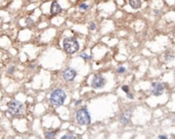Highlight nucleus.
I'll use <instances>...</instances> for the list:
<instances>
[{
	"mask_svg": "<svg viewBox=\"0 0 175 139\" xmlns=\"http://www.w3.org/2000/svg\"><path fill=\"white\" fill-rule=\"evenodd\" d=\"M76 75H77V72L72 68H67L62 72V77L66 81H73L76 77Z\"/></svg>",
	"mask_w": 175,
	"mask_h": 139,
	"instance_id": "obj_7",
	"label": "nucleus"
},
{
	"mask_svg": "<svg viewBox=\"0 0 175 139\" xmlns=\"http://www.w3.org/2000/svg\"><path fill=\"white\" fill-rule=\"evenodd\" d=\"M164 89H165V86H164L163 83H158V82H154L152 84L150 87V92L152 95L155 96H161L164 92Z\"/></svg>",
	"mask_w": 175,
	"mask_h": 139,
	"instance_id": "obj_6",
	"label": "nucleus"
},
{
	"mask_svg": "<svg viewBox=\"0 0 175 139\" xmlns=\"http://www.w3.org/2000/svg\"><path fill=\"white\" fill-rule=\"evenodd\" d=\"M122 90H123L125 93H128V92H129V87H128V86H122Z\"/></svg>",
	"mask_w": 175,
	"mask_h": 139,
	"instance_id": "obj_18",
	"label": "nucleus"
},
{
	"mask_svg": "<svg viewBox=\"0 0 175 139\" xmlns=\"http://www.w3.org/2000/svg\"><path fill=\"white\" fill-rule=\"evenodd\" d=\"M8 113L12 116H20L24 111V105L18 100H12L7 104Z\"/></svg>",
	"mask_w": 175,
	"mask_h": 139,
	"instance_id": "obj_4",
	"label": "nucleus"
},
{
	"mask_svg": "<svg viewBox=\"0 0 175 139\" xmlns=\"http://www.w3.org/2000/svg\"><path fill=\"white\" fill-rule=\"evenodd\" d=\"M129 5L133 9H137L141 6V0H129Z\"/></svg>",
	"mask_w": 175,
	"mask_h": 139,
	"instance_id": "obj_10",
	"label": "nucleus"
},
{
	"mask_svg": "<svg viewBox=\"0 0 175 139\" xmlns=\"http://www.w3.org/2000/svg\"><path fill=\"white\" fill-rule=\"evenodd\" d=\"M131 115H132V113H131V111L127 110L126 112H124L122 115H121V118H120V120H121V122L126 125L130 122V119H131Z\"/></svg>",
	"mask_w": 175,
	"mask_h": 139,
	"instance_id": "obj_9",
	"label": "nucleus"
},
{
	"mask_svg": "<svg viewBox=\"0 0 175 139\" xmlns=\"http://www.w3.org/2000/svg\"><path fill=\"white\" fill-rule=\"evenodd\" d=\"M88 28H89L90 31H95V30H96V25H95L94 23L91 22V23L89 24V27H88Z\"/></svg>",
	"mask_w": 175,
	"mask_h": 139,
	"instance_id": "obj_14",
	"label": "nucleus"
},
{
	"mask_svg": "<svg viewBox=\"0 0 175 139\" xmlns=\"http://www.w3.org/2000/svg\"><path fill=\"white\" fill-rule=\"evenodd\" d=\"M14 71V67H12V68H9V69H8L7 72H8V74H10V73H12Z\"/></svg>",
	"mask_w": 175,
	"mask_h": 139,
	"instance_id": "obj_22",
	"label": "nucleus"
},
{
	"mask_svg": "<svg viewBox=\"0 0 175 139\" xmlns=\"http://www.w3.org/2000/svg\"><path fill=\"white\" fill-rule=\"evenodd\" d=\"M60 139H76V138H75V136H73V135H71V134H66V135H64Z\"/></svg>",
	"mask_w": 175,
	"mask_h": 139,
	"instance_id": "obj_12",
	"label": "nucleus"
},
{
	"mask_svg": "<svg viewBox=\"0 0 175 139\" xmlns=\"http://www.w3.org/2000/svg\"><path fill=\"white\" fill-rule=\"evenodd\" d=\"M76 119L80 125H89L91 122L90 114L86 108H82L76 113Z\"/></svg>",
	"mask_w": 175,
	"mask_h": 139,
	"instance_id": "obj_3",
	"label": "nucleus"
},
{
	"mask_svg": "<svg viewBox=\"0 0 175 139\" xmlns=\"http://www.w3.org/2000/svg\"><path fill=\"white\" fill-rule=\"evenodd\" d=\"M125 68L124 67H120L119 69H118V74H123V73H125Z\"/></svg>",
	"mask_w": 175,
	"mask_h": 139,
	"instance_id": "obj_17",
	"label": "nucleus"
},
{
	"mask_svg": "<svg viewBox=\"0 0 175 139\" xmlns=\"http://www.w3.org/2000/svg\"><path fill=\"white\" fill-rule=\"evenodd\" d=\"M106 79L104 77H102V75H95L92 79V82H91V86L94 88V89H100V88H104V85H106Z\"/></svg>",
	"mask_w": 175,
	"mask_h": 139,
	"instance_id": "obj_5",
	"label": "nucleus"
},
{
	"mask_svg": "<svg viewBox=\"0 0 175 139\" xmlns=\"http://www.w3.org/2000/svg\"><path fill=\"white\" fill-rule=\"evenodd\" d=\"M80 56H81L83 59H86V60L90 59V56H89L88 54H86V53H81V54H80Z\"/></svg>",
	"mask_w": 175,
	"mask_h": 139,
	"instance_id": "obj_15",
	"label": "nucleus"
},
{
	"mask_svg": "<svg viewBox=\"0 0 175 139\" xmlns=\"http://www.w3.org/2000/svg\"><path fill=\"white\" fill-rule=\"evenodd\" d=\"M33 23V19L32 18H30V17H28L27 19H26V24H28V25H31Z\"/></svg>",
	"mask_w": 175,
	"mask_h": 139,
	"instance_id": "obj_19",
	"label": "nucleus"
},
{
	"mask_svg": "<svg viewBox=\"0 0 175 139\" xmlns=\"http://www.w3.org/2000/svg\"><path fill=\"white\" fill-rule=\"evenodd\" d=\"M0 20H1V17H0Z\"/></svg>",
	"mask_w": 175,
	"mask_h": 139,
	"instance_id": "obj_24",
	"label": "nucleus"
},
{
	"mask_svg": "<svg viewBox=\"0 0 175 139\" xmlns=\"http://www.w3.org/2000/svg\"><path fill=\"white\" fill-rule=\"evenodd\" d=\"M60 11H62L60 5L56 1L52 2V3H51V6H50V13H51L52 15H56V14H58Z\"/></svg>",
	"mask_w": 175,
	"mask_h": 139,
	"instance_id": "obj_8",
	"label": "nucleus"
},
{
	"mask_svg": "<svg viewBox=\"0 0 175 139\" xmlns=\"http://www.w3.org/2000/svg\"><path fill=\"white\" fill-rule=\"evenodd\" d=\"M173 54L172 53H170V54H166L165 55V59H166V61H170V60H172L173 59Z\"/></svg>",
	"mask_w": 175,
	"mask_h": 139,
	"instance_id": "obj_13",
	"label": "nucleus"
},
{
	"mask_svg": "<svg viewBox=\"0 0 175 139\" xmlns=\"http://www.w3.org/2000/svg\"><path fill=\"white\" fill-rule=\"evenodd\" d=\"M54 136H56V132H47V133L45 134V137H46L47 139H52Z\"/></svg>",
	"mask_w": 175,
	"mask_h": 139,
	"instance_id": "obj_11",
	"label": "nucleus"
},
{
	"mask_svg": "<svg viewBox=\"0 0 175 139\" xmlns=\"http://www.w3.org/2000/svg\"><path fill=\"white\" fill-rule=\"evenodd\" d=\"M159 139H168L166 135H159Z\"/></svg>",
	"mask_w": 175,
	"mask_h": 139,
	"instance_id": "obj_21",
	"label": "nucleus"
},
{
	"mask_svg": "<svg viewBox=\"0 0 175 139\" xmlns=\"http://www.w3.org/2000/svg\"><path fill=\"white\" fill-rule=\"evenodd\" d=\"M81 102H82V100H78V101H75V103H74V104H75L76 106H77V105H79Z\"/></svg>",
	"mask_w": 175,
	"mask_h": 139,
	"instance_id": "obj_23",
	"label": "nucleus"
},
{
	"mask_svg": "<svg viewBox=\"0 0 175 139\" xmlns=\"http://www.w3.org/2000/svg\"><path fill=\"white\" fill-rule=\"evenodd\" d=\"M67 98V94L62 89H54L51 94H50V102L56 105V106H60L64 103V100Z\"/></svg>",
	"mask_w": 175,
	"mask_h": 139,
	"instance_id": "obj_2",
	"label": "nucleus"
},
{
	"mask_svg": "<svg viewBox=\"0 0 175 139\" xmlns=\"http://www.w3.org/2000/svg\"><path fill=\"white\" fill-rule=\"evenodd\" d=\"M126 95H127V97H128L129 99H132V98H133V95L131 94V93H129V92H128V93H126Z\"/></svg>",
	"mask_w": 175,
	"mask_h": 139,
	"instance_id": "obj_20",
	"label": "nucleus"
},
{
	"mask_svg": "<svg viewBox=\"0 0 175 139\" xmlns=\"http://www.w3.org/2000/svg\"><path fill=\"white\" fill-rule=\"evenodd\" d=\"M79 7H80V9H82V10H86L87 8H88V5L85 4V3H83V4H80Z\"/></svg>",
	"mask_w": 175,
	"mask_h": 139,
	"instance_id": "obj_16",
	"label": "nucleus"
},
{
	"mask_svg": "<svg viewBox=\"0 0 175 139\" xmlns=\"http://www.w3.org/2000/svg\"><path fill=\"white\" fill-rule=\"evenodd\" d=\"M62 46L67 53L74 54L79 50V42L74 37H67L62 41Z\"/></svg>",
	"mask_w": 175,
	"mask_h": 139,
	"instance_id": "obj_1",
	"label": "nucleus"
}]
</instances>
